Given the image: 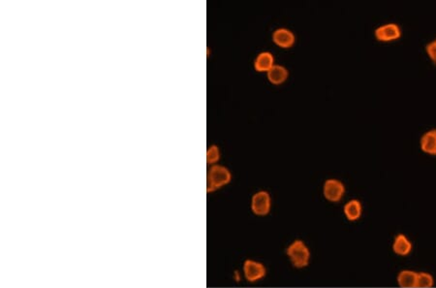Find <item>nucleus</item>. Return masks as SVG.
<instances>
[{
  "mask_svg": "<svg viewBox=\"0 0 436 288\" xmlns=\"http://www.w3.org/2000/svg\"><path fill=\"white\" fill-rule=\"evenodd\" d=\"M286 256L296 269L306 268L311 259V252L303 240H295L286 248Z\"/></svg>",
  "mask_w": 436,
  "mask_h": 288,
  "instance_id": "f257e3e1",
  "label": "nucleus"
},
{
  "mask_svg": "<svg viewBox=\"0 0 436 288\" xmlns=\"http://www.w3.org/2000/svg\"><path fill=\"white\" fill-rule=\"evenodd\" d=\"M232 181V174L227 167L222 165H212L207 175V192L216 191L227 185Z\"/></svg>",
  "mask_w": 436,
  "mask_h": 288,
  "instance_id": "f03ea898",
  "label": "nucleus"
},
{
  "mask_svg": "<svg viewBox=\"0 0 436 288\" xmlns=\"http://www.w3.org/2000/svg\"><path fill=\"white\" fill-rule=\"evenodd\" d=\"M243 273L245 279L248 282L254 283L265 278L267 276V268L262 262L248 258L244 262Z\"/></svg>",
  "mask_w": 436,
  "mask_h": 288,
  "instance_id": "7ed1b4c3",
  "label": "nucleus"
},
{
  "mask_svg": "<svg viewBox=\"0 0 436 288\" xmlns=\"http://www.w3.org/2000/svg\"><path fill=\"white\" fill-rule=\"evenodd\" d=\"M251 211L258 217H265L272 209L271 194L265 190H260L253 194L250 203Z\"/></svg>",
  "mask_w": 436,
  "mask_h": 288,
  "instance_id": "20e7f679",
  "label": "nucleus"
},
{
  "mask_svg": "<svg viewBox=\"0 0 436 288\" xmlns=\"http://www.w3.org/2000/svg\"><path fill=\"white\" fill-rule=\"evenodd\" d=\"M345 193L344 184L336 179L327 180L323 186V195L326 200L332 203L341 201Z\"/></svg>",
  "mask_w": 436,
  "mask_h": 288,
  "instance_id": "39448f33",
  "label": "nucleus"
},
{
  "mask_svg": "<svg viewBox=\"0 0 436 288\" xmlns=\"http://www.w3.org/2000/svg\"><path fill=\"white\" fill-rule=\"evenodd\" d=\"M273 41L275 45L283 49H289L294 46L296 42L295 34L289 29H275L273 33Z\"/></svg>",
  "mask_w": 436,
  "mask_h": 288,
  "instance_id": "423d86ee",
  "label": "nucleus"
},
{
  "mask_svg": "<svg viewBox=\"0 0 436 288\" xmlns=\"http://www.w3.org/2000/svg\"><path fill=\"white\" fill-rule=\"evenodd\" d=\"M375 37L378 39L379 41H384V42H388V41H394L400 37L401 31L396 23H388V25H384L382 27H379L378 29L375 30L374 32Z\"/></svg>",
  "mask_w": 436,
  "mask_h": 288,
  "instance_id": "0eeeda50",
  "label": "nucleus"
},
{
  "mask_svg": "<svg viewBox=\"0 0 436 288\" xmlns=\"http://www.w3.org/2000/svg\"><path fill=\"white\" fill-rule=\"evenodd\" d=\"M393 251L399 256H407L413 250L411 241L403 234H398L393 242Z\"/></svg>",
  "mask_w": 436,
  "mask_h": 288,
  "instance_id": "6e6552de",
  "label": "nucleus"
},
{
  "mask_svg": "<svg viewBox=\"0 0 436 288\" xmlns=\"http://www.w3.org/2000/svg\"><path fill=\"white\" fill-rule=\"evenodd\" d=\"M275 65V57L270 52H262L257 56L254 68L257 72H269Z\"/></svg>",
  "mask_w": 436,
  "mask_h": 288,
  "instance_id": "1a4fd4ad",
  "label": "nucleus"
},
{
  "mask_svg": "<svg viewBox=\"0 0 436 288\" xmlns=\"http://www.w3.org/2000/svg\"><path fill=\"white\" fill-rule=\"evenodd\" d=\"M418 273L412 270H401L397 277L398 285L401 288H417Z\"/></svg>",
  "mask_w": 436,
  "mask_h": 288,
  "instance_id": "9d476101",
  "label": "nucleus"
},
{
  "mask_svg": "<svg viewBox=\"0 0 436 288\" xmlns=\"http://www.w3.org/2000/svg\"><path fill=\"white\" fill-rule=\"evenodd\" d=\"M343 212L345 214V218L348 221H359L362 212V207L360 202L357 199H353L347 202L343 208Z\"/></svg>",
  "mask_w": 436,
  "mask_h": 288,
  "instance_id": "9b49d317",
  "label": "nucleus"
},
{
  "mask_svg": "<svg viewBox=\"0 0 436 288\" xmlns=\"http://www.w3.org/2000/svg\"><path fill=\"white\" fill-rule=\"evenodd\" d=\"M267 76L269 81L273 84V85H281L283 84L285 81L287 80V78L289 76V72L288 70L282 66V65H278L275 64L274 67L272 68L268 73Z\"/></svg>",
  "mask_w": 436,
  "mask_h": 288,
  "instance_id": "f8f14e48",
  "label": "nucleus"
},
{
  "mask_svg": "<svg viewBox=\"0 0 436 288\" xmlns=\"http://www.w3.org/2000/svg\"><path fill=\"white\" fill-rule=\"evenodd\" d=\"M422 150L429 154H436V129L427 131L421 139Z\"/></svg>",
  "mask_w": 436,
  "mask_h": 288,
  "instance_id": "ddd939ff",
  "label": "nucleus"
},
{
  "mask_svg": "<svg viewBox=\"0 0 436 288\" xmlns=\"http://www.w3.org/2000/svg\"><path fill=\"white\" fill-rule=\"evenodd\" d=\"M434 285V279L431 274L421 272L418 273L417 288H431Z\"/></svg>",
  "mask_w": 436,
  "mask_h": 288,
  "instance_id": "4468645a",
  "label": "nucleus"
},
{
  "mask_svg": "<svg viewBox=\"0 0 436 288\" xmlns=\"http://www.w3.org/2000/svg\"><path fill=\"white\" fill-rule=\"evenodd\" d=\"M220 159V151L216 145H211L207 150V163L215 165Z\"/></svg>",
  "mask_w": 436,
  "mask_h": 288,
  "instance_id": "2eb2a0df",
  "label": "nucleus"
},
{
  "mask_svg": "<svg viewBox=\"0 0 436 288\" xmlns=\"http://www.w3.org/2000/svg\"><path fill=\"white\" fill-rule=\"evenodd\" d=\"M427 53L431 60L436 63V40L430 42L427 46Z\"/></svg>",
  "mask_w": 436,
  "mask_h": 288,
  "instance_id": "dca6fc26",
  "label": "nucleus"
}]
</instances>
